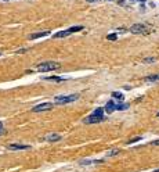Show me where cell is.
I'll use <instances>...</instances> for the list:
<instances>
[{"label":"cell","mask_w":159,"mask_h":172,"mask_svg":"<svg viewBox=\"0 0 159 172\" xmlns=\"http://www.w3.org/2000/svg\"><path fill=\"white\" fill-rule=\"evenodd\" d=\"M112 97H114L115 100H119V102H123V99H125V96L122 95V93H119V92H114Z\"/></svg>","instance_id":"obj_11"},{"label":"cell","mask_w":159,"mask_h":172,"mask_svg":"<svg viewBox=\"0 0 159 172\" xmlns=\"http://www.w3.org/2000/svg\"><path fill=\"white\" fill-rule=\"evenodd\" d=\"M107 39H108V40H116V39H118V36H116V33H111V35H108V36H107Z\"/></svg>","instance_id":"obj_15"},{"label":"cell","mask_w":159,"mask_h":172,"mask_svg":"<svg viewBox=\"0 0 159 172\" xmlns=\"http://www.w3.org/2000/svg\"><path fill=\"white\" fill-rule=\"evenodd\" d=\"M127 104H116V110H119V111H125V110H127Z\"/></svg>","instance_id":"obj_14"},{"label":"cell","mask_w":159,"mask_h":172,"mask_svg":"<svg viewBox=\"0 0 159 172\" xmlns=\"http://www.w3.org/2000/svg\"><path fill=\"white\" fill-rule=\"evenodd\" d=\"M104 110H105L108 114H111V113H114L115 110H116V104H115L114 102H108L107 103V106L104 107Z\"/></svg>","instance_id":"obj_8"},{"label":"cell","mask_w":159,"mask_h":172,"mask_svg":"<svg viewBox=\"0 0 159 172\" xmlns=\"http://www.w3.org/2000/svg\"><path fill=\"white\" fill-rule=\"evenodd\" d=\"M79 95H68V96H57L54 99V103L56 104H68V103H72L77 100Z\"/></svg>","instance_id":"obj_3"},{"label":"cell","mask_w":159,"mask_h":172,"mask_svg":"<svg viewBox=\"0 0 159 172\" xmlns=\"http://www.w3.org/2000/svg\"><path fill=\"white\" fill-rule=\"evenodd\" d=\"M154 172H159V169H156V171H154Z\"/></svg>","instance_id":"obj_23"},{"label":"cell","mask_w":159,"mask_h":172,"mask_svg":"<svg viewBox=\"0 0 159 172\" xmlns=\"http://www.w3.org/2000/svg\"><path fill=\"white\" fill-rule=\"evenodd\" d=\"M46 81H54V82H62L64 78H60V77H49L46 78Z\"/></svg>","instance_id":"obj_13"},{"label":"cell","mask_w":159,"mask_h":172,"mask_svg":"<svg viewBox=\"0 0 159 172\" xmlns=\"http://www.w3.org/2000/svg\"><path fill=\"white\" fill-rule=\"evenodd\" d=\"M130 32L140 35V33H148V26L143 25V24H134L133 26H130Z\"/></svg>","instance_id":"obj_5"},{"label":"cell","mask_w":159,"mask_h":172,"mask_svg":"<svg viewBox=\"0 0 159 172\" xmlns=\"http://www.w3.org/2000/svg\"><path fill=\"white\" fill-rule=\"evenodd\" d=\"M130 1H138V3H144L145 0H130Z\"/></svg>","instance_id":"obj_21"},{"label":"cell","mask_w":159,"mask_h":172,"mask_svg":"<svg viewBox=\"0 0 159 172\" xmlns=\"http://www.w3.org/2000/svg\"><path fill=\"white\" fill-rule=\"evenodd\" d=\"M89 3H93V1H97V0H87Z\"/></svg>","instance_id":"obj_22"},{"label":"cell","mask_w":159,"mask_h":172,"mask_svg":"<svg viewBox=\"0 0 159 172\" xmlns=\"http://www.w3.org/2000/svg\"><path fill=\"white\" fill-rule=\"evenodd\" d=\"M61 65L57 61H46V63H42L38 65V71L39 72H47V71H54L58 70Z\"/></svg>","instance_id":"obj_2"},{"label":"cell","mask_w":159,"mask_h":172,"mask_svg":"<svg viewBox=\"0 0 159 172\" xmlns=\"http://www.w3.org/2000/svg\"><path fill=\"white\" fill-rule=\"evenodd\" d=\"M8 149L10 150H26V149H29V146H26V144H10Z\"/></svg>","instance_id":"obj_9"},{"label":"cell","mask_w":159,"mask_h":172,"mask_svg":"<svg viewBox=\"0 0 159 172\" xmlns=\"http://www.w3.org/2000/svg\"><path fill=\"white\" fill-rule=\"evenodd\" d=\"M4 133V129H3V124L0 122V135H3Z\"/></svg>","instance_id":"obj_18"},{"label":"cell","mask_w":159,"mask_h":172,"mask_svg":"<svg viewBox=\"0 0 159 172\" xmlns=\"http://www.w3.org/2000/svg\"><path fill=\"white\" fill-rule=\"evenodd\" d=\"M152 144H155V146H159V139H158V140H155V142H152Z\"/></svg>","instance_id":"obj_20"},{"label":"cell","mask_w":159,"mask_h":172,"mask_svg":"<svg viewBox=\"0 0 159 172\" xmlns=\"http://www.w3.org/2000/svg\"><path fill=\"white\" fill-rule=\"evenodd\" d=\"M138 140H141L140 136H138V137H134V139H132V140H129L127 143H129V144H132V143H136V142H138Z\"/></svg>","instance_id":"obj_16"},{"label":"cell","mask_w":159,"mask_h":172,"mask_svg":"<svg viewBox=\"0 0 159 172\" xmlns=\"http://www.w3.org/2000/svg\"><path fill=\"white\" fill-rule=\"evenodd\" d=\"M82 29H83L82 25L72 26V28H69V29H65V31H61V32H58V33H56V35H54V38H65V36H68V35H71V33L79 32V31H82Z\"/></svg>","instance_id":"obj_4"},{"label":"cell","mask_w":159,"mask_h":172,"mask_svg":"<svg viewBox=\"0 0 159 172\" xmlns=\"http://www.w3.org/2000/svg\"><path fill=\"white\" fill-rule=\"evenodd\" d=\"M0 56H1V53H0Z\"/></svg>","instance_id":"obj_24"},{"label":"cell","mask_w":159,"mask_h":172,"mask_svg":"<svg viewBox=\"0 0 159 172\" xmlns=\"http://www.w3.org/2000/svg\"><path fill=\"white\" fill-rule=\"evenodd\" d=\"M50 35V31H42V32H38V33H32L29 39H38V38H43V36H49Z\"/></svg>","instance_id":"obj_7"},{"label":"cell","mask_w":159,"mask_h":172,"mask_svg":"<svg viewBox=\"0 0 159 172\" xmlns=\"http://www.w3.org/2000/svg\"><path fill=\"white\" fill-rule=\"evenodd\" d=\"M104 108H97L93 114L84 120V124H98L104 120Z\"/></svg>","instance_id":"obj_1"},{"label":"cell","mask_w":159,"mask_h":172,"mask_svg":"<svg viewBox=\"0 0 159 172\" xmlns=\"http://www.w3.org/2000/svg\"><path fill=\"white\" fill-rule=\"evenodd\" d=\"M53 110V104L51 103H43V104H39V106H35L32 111L33 113H42V111H50Z\"/></svg>","instance_id":"obj_6"},{"label":"cell","mask_w":159,"mask_h":172,"mask_svg":"<svg viewBox=\"0 0 159 172\" xmlns=\"http://www.w3.org/2000/svg\"><path fill=\"white\" fill-rule=\"evenodd\" d=\"M115 154H118V150H112L111 153H108V155H115Z\"/></svg>","instance_id":"obj_19"},{"label":"cell","mask_w":159,"mask_h":172,"mask_svg":"<svg viewBox=\"0 0 159 172\" xmlns=\"http://www.w3.org/2000/svg\"><path fill=\"white\" fill-rule=\"evenodd\" d=\"M60 139H61L60 135H49V136L46 137V140L47 142H58Z\"/></svg>","instance_id":"obj_10"},{"label":"cell","mask_w":159,"mask_h":172,"mask_svg":"<svg viewBox=\"0 0 159 172\" xmlns=\"http://www.w3.org/2000/svg\"><path fill=\"white\" fill-rule=\"evenodd\" d=\"M154 61H155V58H154V57H151V58H145V60H144V64H147V63H154Z\"/></svg>","instance_id":"obj_17"},{"label":"cell","mask_w":159,"mask_h":172,"mask_svg":"<svg viewBox=\"0 0 159 172\" xmlns=\"http://www.w3.org/2000/svg\"><path fill=\"white\" fill-rule=\"evenodd\" d=\"M147 82H156V81H159V74H156V75H149V77L145 78Z\"/></svg>","instance_id":"obj_12"}]
</instances>
